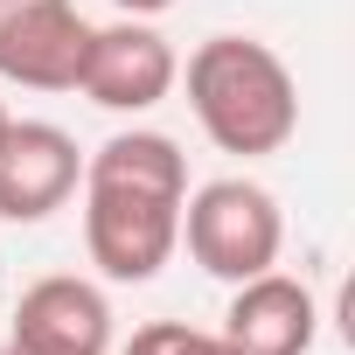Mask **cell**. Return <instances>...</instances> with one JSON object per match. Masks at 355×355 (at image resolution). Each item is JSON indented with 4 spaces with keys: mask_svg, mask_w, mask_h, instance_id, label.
I'll return each mask as SVG.
<instances>
[{
    "mask_svg": "<svg viewBox=\"0 0 355 355\" xmlns=\"http://www.w3.org/2000/svg\"><path fill=\"white\" fill-rule=\"evenodd\" d=\"M8 119H15V112H8V105H0V132H8Z\"/></svg>",
    "mask_w": 355,
    "mask_h": 355,
    "instance_id": "obj_12",
    "label": "cell"
},
{
    "mask_svg": "<svg viewBox=\"0 0 355 355\" xmlns=\"http://www.w3.org/2000/svg\"><path fill=\"white\" fill-rule=\"evenodd\" d=\"M174 77H182V56L174 42L139 21V15H119L112 28H91V49H84V70H77V91L105 112H153Z\"/></svg>",
    "mask_w": 355,
    "mask_h": 355,
    "instance_id": "obj_4",
    "label": "cell"
},
{
    "mask_svg": "<svg viewBox=\"0 0 355 355\" xmlns=\"http://www.w3.org/2000/svg\"><path fill=\"white\" fill-rule=\"evenodd\" d=\"M182 244L189 258L223 279V286H244L258 272L279 265L286 251V216H279V196L244 182V174H223V182H202L182 196Z\"/></svg>",
    "mask_w": 355,
    "mask_h": 355,
    "instance_id": "obj_3",
    "label": "cell"
},
{
    "mask_svg": "<svg viewBox=\"0 0 355 355\" xmlns=\"http://www.w3.org/2000/svg\"><path fill=\"white\" fill-rule=\"evenodd\" d=\"M112 8H119V15H139V21H153V15H167V8H174V0H112Z\"/></svg>",
    "mask_w": 355,
    "mask_h": 355,
    "instance_id": "obj_10",
    "label": "cell"
},
{
    "mask_svg": "<svg viewBox=\"0 0 355 355\" xmlns=\"http://www.w3.org/2000/svg\"><path fill=\"white\" fill-rule=\"evenodd\" d=\"M84 251L112 286H146L182 244V196H189V153L167 132H112L84 153Z\"/></svg>",
    "mask_w": 355,
    "mask_h": 355,
    "instance_id": "obj_1",
    "label": "cell"
},
{
    "mask_svg": "<svg viewBox=\"0 0 355 355\" xmlns=\"http://www.w3.org/2000/svg\"><path fill=\"white\" fill-rule=\"evenodd\" d=\"M91 21L70 0H0V77L21 91H77Z\"/></svg>",
    "mask_w": 355,
    "mask_h": 355,
    "instance_id": "obj_5",
    "label": "cell"
},
{
    "mask_svg": "<svg viewBox=\"0 0 355 355\" xmlns=\"http://www.w3.org/2000/svg\"><path fill=\"white\" fill-rule=\"evenodd\" d=\"M8 341L28 355H112V300L77 272H49L15 300Z\"/></svg>",
    "mask_w": 355,
    "mask_h": 355,
    "instance_id": "obj_7",
    "label": "cell"
},
{
    "mask_svg": "<svg viewBox=\"0 0 355 355\" xmlns=\"http://www.w3.org/2000/svg\"><path fill=\"white\" fill-rule=\"evenodd\" d=\"M84 182V153L49 119H8L0 132V223H42Z\"/></svg>",
    "mask_w": 355,
    "mask_h": 355,
    "instance_id": "obj_6",
    "label": "cell"
},
{
    "mask_svg": "<svg viewBox=\"0 0 355 355\" xmlns=\"http://www.w3.org/2000/svg\"><path fill=\"white\" fill-rule=\"evenodd\" d=\"M174 84H189V112H196V125H202V139L216 153L265 160V153H279L300 132L293 70L258 35H209V42H196L189 70Z\"/></svg>",
    "mask_w": 355,
    "mask_h": 355,
    "instance_id": "obj_2",
    "label": "cell"
},
{
    "mask_svg": "<svg viewBox=\"0 0 355 355\" xmlns=\"http://www.w3.org/2000/svg\"><path fill=\"white\" fill-rule=\"evenodd\" d=\"M237 355H306L313 334H320V306L300 279H286L279 265L230 286V306H223V327H216Z\"/></svg>",
    "mask_w": 355,
    "mask_h": 355,
    "instance_id": "obj_8",
    "label": "cell"
},
{
    "mask_svg": "<svg viewBox=\"0 0 355 355\" xmlns=\"http://www.w3.org/2000/svg\"><path fill=\"white\" fill-rule=\"evenodd\" d=\"M119 355H237V348L209 327H189V320H146V327H132V341Z\"/></svg>",
    "mask_w": 355,
    "mask_h": 355,
    "instance_id": "obj_9",
    "label": "cell"
},
{
    "mask_svg": "<svg viewBox=\"0 0 355 355\" xmlns=\"http://www.w3.org/2000/svg\"><path fill=\"white\" fill-rule=\"evenodd\" d=\"M0 355H28V348H15V341H0Z\"/></svg>",
    "mask_w": 355,
    "mask_h": 355,
    "instance_id": "obj_11",
    "label": "cell"
}]
</instances>
